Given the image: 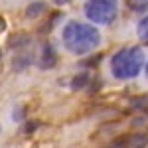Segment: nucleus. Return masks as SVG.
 <instances>
[{"label":"nucleus","instance_id":"6","mask_svg":"<svg viewBox=\"0 0 148 148\" xmlns=\"http://www.w3.org/2000/svg\"><path fill=\"white\" fill-rule=\"evenodd\" d=\"M148 144V134H132L128 136V146L130 148H144Z\"/></svg>","mask_w":148,"mask_h":148},{"label":"nucleus","instance_id":"8","mask_svg":"<svg viewBox=\"0 0 148 148\" xmlns=\"http://www.w3.org/2000/svg\"><path fill=\"white\" fill-rule=\"evenodd\" d=\"M136 34H138V38H140L144 44H148V16H144V18L138 22V26H136Z\"/></svg>","mask_w":148,"mask_h":148},{"label":"nucleus","instance_id":"9","mask_svg":"<svg viewBox=\"0 0 148 148\" xmlns=\"http://www.w3.org/2000/svg\"><path fill=\"white\" fill-rule=\"evenodd\" d=\"M44 8H46V4H44V2H34V4H30V6H28L26 16H28V18H36V16H40V14L44 12Z\"/></svg>","mask_w":148,"mask_h":148},{"label":"nucleus","instance_id":"13","mask_svg":"<svg viewBox=\"0 0 148 148\" xmlns=\"http://www.w3.org/2000/svg\"><path fill=\"white\" fill-rule=\"evenodd\" d=\"M56 2H57V4H67L69 0H56Z\"/></svg>","mask_w":148,"mask_h":148},{"label":"nucleus","instance_id":"11","mask_svg":"<svg viewBox=\"0 0 148 148\" xmlns=\"http://www.w3.org/2000/svg\"><path fill=\"white\" fill-rule=\"evenodd\" d=\"M36 126H38L36 123H28V126H26V132H30V130H34Z\"/></svg>","mask_w":148,"mask_h":148},{"label":"nucleus","instance_id":"5","mask_svg":"<svg viewBox=\"0 0 148 148\" xmlns=\"http://www.w3.org/2000/svg\"><path fill=\"white\" fill-rule=\"evenodd\" d=\"M30 42H32L30 36L24 34V32H20V34H14L10 40H8V46H10L12 49H22V47H26Z\"/></svg>","mask_w":148,"mask_h":148},{"label":"nucleus","instance_id":"2","mask_svg":"<svg viewBox=\"0 0 148 148\" xmlns=\"http://www.w3.org/2000/svg\"><path fill=\"white\" fill-rule=\"evenodd\" d=\"M144 63V51L138 46H128L119 49L111 57V73L116 79H134Z\"/></svg>","mask_w":148,"mask_h":148},{"label":"nucleus","instance_id":"14","mask_svg":"<svg viewBox=\"0 0 148 148\" xmlns=\"http://www.w3.org/2000/svg\"><path fill=\"white\" fill-rule=\"evenodd\" d=\"M0 65H2V51H0Z\"/></svg>","mask_w":148,"mask_h":148},{"label":"nucleus","instance_id":"1","mask_svg":"<svg viewBox=\"0 0 148 148\" xmlns=\"http://www.w3.org/2000/svg\"><path fill=\"white\" fill-rule=\"evenodd\" d=\"M61 40H63V46L67 51L75 53V56H83V53L93 51L101 44V34L91 24L71 20L65 24V28L61 32Z\"/></svg>","mask_w":148,"mask_h":148},{"label":"nucleus","instance_id":"3","mask_svg":"<svg viewBox=\"0 0 148 148\" xmlns=\"http://www.w3.org/2000/svg\"><path fill=\"white\" fill-rule=\"evenodd\" d=\"M119 14V0H87L85 16L93 24H111Z\"/></svg>","mask_w":148,"mask_h":148},{"label":"nucleus","instance_id":"15","mask_svg":"<svg viewBox=\"0 0 148 148\" xmlns=\"http://www.w3.org/2000/svg\"><path fill=\"white\" fill-rule=\"evenodd\" d=\"M146 77H148V63H146Z\"/></svg>","mask_w":148,"mask_h":148},{"label":"nucleus","instance_id":"4","mask_svg":"<svg viewBox=\"0 0 148 148\" xmlns=\"http://www.w3.org/2000/svg\"><path fill=\"white\" fill-rule=\"evenodd\" d=\"M56 61H57L56 49L49 46V44H46L44 49H42V53H40V67L42 69H49V67L56 65Z\"/></svg>","mask_w":148,"mask_h":148},{"label":"nucleus","instance_id":"7","mask_svg":"<svg viewBox=\"0 0 148 148\" xmlns=\"http://www.w3.org/2000/svg\"><path fill=\"white\" fill-rule=\"evenodd\" d=\"M89 83V73L81 71L71 79V89H85V85Z\"/></svg>","mask_w":148,"mask_h":148},{"label":"nucleus","instance_id":"10","mask_svg":"<svg viewBox=\"0 0 148 148\" xmlns=\"http://www.w3.org/2000/svg\"><path fill=\"white\" fill-rule=\"evenodd\" d=\"M128 8L132 12H144L148 10V0H126Z\"/></svg>","mask_w":148,"mask_h":148},{"label":"nucleus","instance_id":"12","mask_svg":"<svg viewBox=\"0 0 148 148\" xmlns=\"http://www.w3.org/2000/svg\"><path fill=\"white\" fill-rule=\"evenodd\" d=\"M6 30V22H4V18H0V32H4Z\"/></svg>","mask_w":148,"mask_h":148}]
</instances>
